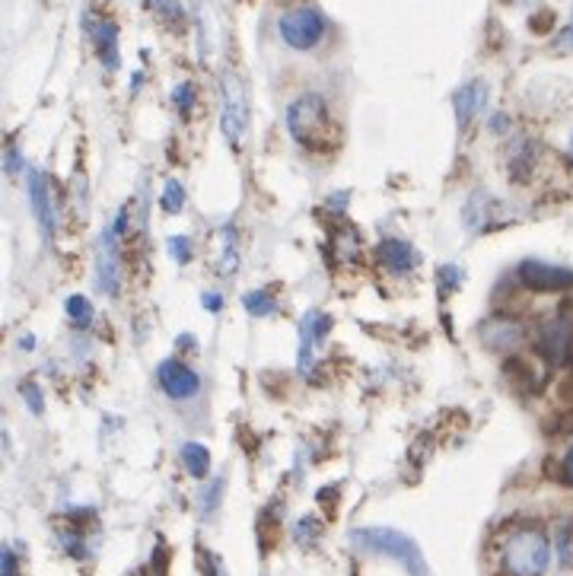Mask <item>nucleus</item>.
<instances>
[{
	"instance_id": "1",
	"label": "nucleus",
	"mask_w": 573,
	"mask_h": 576,
	"mask_svg": "<svg viewBox=\"0 0 573 576\" xmlns=\"http://www.w3.org/2000/svg\"><path fill=\"white\" fill-rule=\"evenodd\" d=\"M551 541L538 526H513L500 538V567L507 576H545Z\"/></svg>"
},
{
	"instance_id": "2",
	"label": "nucleus",
	"mask_w": 573,
	"mask_h": 576,
	"mask_svg": "<svg viewBox=\"0 0 573 576\" xmlns=\"http://www.w3.org/2000/svg\"><path fill=\"white\" fill-rule=\"evenodd\" d=\"M287 131L303 147H328L332 144V112L319 93H306L287 109Z\"/></svg>"
},
{
	"instance_id": "3",
	"label": "nucleus",
	"mask_w": 573,
	"mask_h": 576,
	"mask_svg": "<svg viewBox=\"0 0 573 576\" xmlns=\"http://www.w3.org/2000/svg\"><path fill=\"white\" fill-rule=\"evenodd\" d=\"M354 545L360 551H370V554H386L395 557L398 564L408 570V576H430V567L424 561V554L418 548V541L411 535L398 532V529H357L354 535Z\"/></svg>"
},
{
	"instance_id": "4",
	"label": "nucleus",
	"mask_w": 573,
	"mask_h": 576,
	"mask_svg": "<svg viewBox=\"0 0 573 576\" xmlns=\"http://www.w3.org/2000/svg\"><path fill=\"white\" fill-rule=\"evenodd\" d=\"M125 220H128V211H121L115 223L99 233V246H96V281L102 293L109 296H118L121 290V252H118L121 239L118 236L125 233Z\"/></svg>"
},
{
	"instance_id": "5",
	"label": "nucleus",
	"mask_w": 573,
	"mask_h": 576,
	"mask_svg": "<svg viewBox=\"0 0 573 576\" xmlns=\"http://www.w3.org/2000/svg\"><path fill=\"white\" fill-rule=\"evenodd\" d=\"M277 29H281V39L290 48L309 51V48H316L325 36V16L316 7H297V10L281 16Z\"/></svg>"
},
{
	"instance_id": "6",
	"label": "nucleus",
	"mask_w": 573,
	"mask_h": 576,
	"mask_svg": "<svg viewBox=\"0 0 573 576\" xmlns=\"http://www.w3.org/2000/svg\"><path fill=\"white\" fill-rule=\"evenodd\" d=\"M220 128L227 134V141L233 147L242 144V137L249 131V99H246V86L236 74L223 77V112H220Z\"/></svg>"
},
{
	"instance_id": "7",
	"label": "nucleus",
	"mask_w": 573,
	"mask_h": 576,
	"mask_svg": "<svg viewBox=\"0 0 573 576\" xmlns=\"http://www.w3.org/2000/svg\"><path fill=\"white\" fill-rule=\"evenodd\" d=\"M516 274L535 293H561L573 287V271L561 265H548V261H523Z\"/></svg>"
},
{
	"instance_id": "8",
	"label": "nucleus",
	"mask_w": 573,
	"mask_h": 576,
	"mask_svg": "<svg viewBox=\"0 0 573 576\" xmlns=\"http://www.w3.org/2000/svg\"><path fill=\"white\" fill-rule=\"evenodd\" d=\"M156 379H160V389L172 401H188L201 392V376L182 360H163L156 366Z\"/></svg>"
},
{
	"instance_id": "9",
	"label": "nucleus",
	"mask_w": 573,
	"mask_h": 576,
	"mask_svg": "<svg viewBox=\"0 0 573 576\" xmlns=\"http://www.w3.org/2000/svg\"><path fill=\"white\" fill-rule=\"evenodd\" d=\"M29 204H32V214H36V220L42 226L45 242H51L55 226H58V214H55V201H51V182L39 169L29 172Z\"/></svg>"
},
{
	"instance_id": "10",
	"label": "nucleus",
	"mask_w": 573,
	"mask_h": 576,
	"mask_svg": "<svg viewBox=\"0 0 573 576\" xmlns=\"http://www.w3.org/2000/svg\"><path fill=\"white\" fill-rule=\"evenodd\" d=\"M481 338L491 351H513V347H519V341L526 338V328L523 322H516L510 316H494L481 325Z\"/></svg>"
},
{
	"instance_id": "11",
	"label": "nucleus",
	"mask_w": 573,
	"mask_h": 576,
	"mask_svg": "<svg viewBox=\"0 0 573 576\" xmlns=\"http://www.w3.org/2000/svg\"><path fill=\"white\" fill-rule=\"evenodd\" d=\"M570 347H573V328L564 319H554L538 331V351L551 363H564L570 357Z\"/></svg>"
},
{
	"instance_id": "12",
	"label": "nucleus",
	"mask_w": 573,
	"mask_h": 576,
	"mask_svg": "<svg viewBox=\"0 0 573 576\" xmlns=\"http://www.w3.org/2000/svg\"><path fill=\"white\" fill-rule=\"evenodd\" d=\"M379 265L392 274H411L421 265V255L405 239H382L379 242Z\"/></svg>"
},
{
	"instance_id": "13",
	"label": "nucleus",
	"mask_w": 573,
	"mask_h": 576,
	"mask_svg": "<svg viewBox=\"0 0 573 576\" xmlns=\"http://www.w3.org/2000/svg\"><path fill=\"white\" fill-rule=\"evenodd\" d=\"M332 331V316L325 312H306V319L300 322V370L306 373L312 363V351L322 344V338H328Z\"/></svg>"
},
{
	"instance_id": "14",
	"label": "nucleus",
	"mask_w": 573,
	"mask_h": 576,
	"mask_svg": "<svg viewBox=\"0 0 573 576\" xmlns=\"http://www.w3.org/2000/svg\"><path fill=\"white\" fill-rule=\"evenodd\" d=\"M456 118H459V128H468L472 121L481 115V109L488 106V83L481 80H472L465 83L462 90L456 93Z\"/></svg>"
},
{
	"instance_id": "15",
	"label": "nucleus",
	"mask_w": 573,
	"mask_h": 576,
	"mask_svg": "<svg viewBox=\"0 0 573 576\" xmlns=\"http://www.w3.org/2000/svg\"><path fill=\"white\" fill-rule=\"evenodd\" d=\"M500 211L497 198H491L488 191H472V198H468L465 211H462V220L472 233L478 230H488V226H494V214Z\"/></svg>"
},
{
	"instance_id": "16",
	"label": "nucleus",
	"mask_w": 573,
	"mask_h": 576,
	"mask_svg": "<svg viewBox=\"0 0 573 576\" xmlns=\"http://www.w3.org/2000/svg\"><path fill=\"white\" fill-rule=\"evenodd\" d=\"M86 29H90V36H93V42L99 48L102 64H106L109 71H118L121 58H118V29H115V23L112 20H96V23L90 20V23H86Z\"/></svg>"
},
{
	"instance_id": "17",
	"label": "nucleus",
	"mask_w": 573,
	"mask_h": 576,
	"mask_svg": "<svg viewBox=\"0 0 573 576\" xmlns=\"http://www.w3.org/2000/svg\"><path fill=\"white\" fill-rule=\"evenodd\" d=\"M179 459L191 478H207V471H211V452L201 443H182Z\"/></svg>"
},
{
	"instance_id": "18",
	"label": "nucleus",
	"mask_w": 573,
	"mask_h": 576,
	"mask_svg": "<svg viewBox=\"0 0 573 576\" xmlns=\"http://www.w3.org/2000/svg\"><path fill=\"white\" fill-rule=\"evenodd\" d=\"M67 319H71V325H77V328H90L93 303L86 300V296H71V300H67Z\"/></svg>"
},
{
	"instance_id": "19",
	"label": "nucleus",
	"mask_w": 573,
	"mask_h": 576,
	"mask_svg": "<svg viewBox=\"0 0 573 576\" xmlns=\"http://www.w3.org/2000/svg\"><path fill=\"white\" fill-rule=\"evenodd\" d=\"M160 207L169 214V217H176L182 207H185V188H182V182H176V179H169L166 182V188H163V198H160Z\"/></svg>"
},
{
	"instance_id": "20",
	"label": "nucleus",
	"mask_w": 573,
	"mask_h": 576,
	"mask_svg": "<svg viewBox=\"0 0 573 576\" xmlns=\"http://www.w3.org/2000/svg\"><path fill=\"white\" fill-rule=\"evenodd\" d=\"M246 309L252 312V316H274L277 312V300L271 296V290H252L246 296Z\"/></svg>"
},
{
	"instance_id": "21",
	"label": "nucleus",
	"mask_w": 573,
	"mask_h": 576,
	"mask_svg": "<svg viewBox=\"0 0 573 576\" xmlns=\"http://www.w3.org/2000/svg\"><path fill=\"white\" fill-rule=\"evenodd\" d=\"M437 287H440L443 296H449L456 287H462V271H459L456 265H443V268L437 271Z\"/></svg>"
},
{
	"instance_id": "22",
	"label": "nucleus",
	"mask_w": 573,
	"mask_h": 576,
	"mask_svg": "<svg viewBox=\"0 0 573 576\" xmlns=\"http://www.w3.org/2000/svg\"><path fill=\"white\" fill-rule=\"evenodd\" d=\"M172 99H176V106H179V112H191L195 109V86L191 83H179L176 86V93H172Z\"/></svg>"
},
{
	"instance_id": "23",
	"label": "nucleus",
	"mask_w": 573,
	"mask_h": 576,
	"mask_svg": "<svg viewBox=\"0 0 573 576\" xmlns=\"http://www.w3.org/2000/svg\"><path fill=\"white\" fill-rule=\"evenodd\" d=\"M150 7L163 16V20H169V23H176V20H182V7H179V0H150Z\"/></svg>"
},
{
	"instance_id": "24",
	"label": "nucleus",
	"mask_w": 573,
	"mask_h": 576,
	"mask_svg": "<svg viewBox=\"0 0 573 576\" xmlns=\"http://www.w3.org/2000/svg\"><path fill=\"white\" fill-rule=\"evenodd\" d=\"M169 252H172V258L179 261V265H188V261H191V242H188V236H172L169 239Z\"/></svg>"
},
{
	"instance_id": "25",
	"label": "nucleus",
	"mask_w": 573,
	"mask_h": 576,
	"mask_svg": "<svg viewBox=\"0 0 573 576\" xmlns=\"http://www.w3.org/2000/svg\"><path fill=\"white\" fill-rule=\"evenodd\" d=\"M23 398H26V405H32V414H42V411H45V401H42L39 386H23Z\"/></svg>"
},
{
	"instance_id": "26",
	"label": "nucleus",
	"mask_w": 573,
	"mask_h": 576,
	"mask_svg": "<svg viewBox=\"0 0 573 576\" xmlns=\"http://www.w3.org/2000/svg\"><path fill=\"white\" fill-rule=\"evenodd\" d=\"M220 497H223V478H217V481L211 484V497L204 494V513H214V510H217V503H220Z\"/></svg>"
},
{
	"instance_id": "27",
	"label": "nucleus",
	"mask_w": 573,
	"mask_h": 576,
	"mask_svg": "<svg viewBox=\"0 0 573 576\" xmlns=\"http://www.w3.org/2000/svg\"><path fill=\"white\" fill-rule=\"evenodd\" d=\"M0 573H4V576H20V570H16V554L10 548L0 551Z\"/></svg>"
},
{
	"instance_id": "28",
	"label": "nucleus",
	"mask_w": 573,
	"mask_h": 576,
	"mask_svg": "<svg viewBox=\"0 0 573 576\" xmlns=\"http://www.w3.org/2000/svg\"><path fill=\"white\" fill-rule=\"evenodd\" d=\"M306 535H309V538H316V535H319V522H316V519H309V516L297 526V538L306 541Z\"/></svg>"
},
{
	"instance_id": "29",
	"label": "nucleus",
	"mask_w": 573,
	"mask_h": 576,
	"mask_svg": "<svg viewBox=\"0 0 573 576\" xmlns=\"http://www.w3.org/2000/svg\"><path fill=\"white\" fill-rule=\"evenodd\" d=\"M207 309H211V312H220V306H223V300H220V296L217 293H204V300H201Z\"/></svg>"
},
{
	"instance_id": "30",
	"label": "nucleus",
	"mask_w": 573,
	"mask_h": 576,
	"mask_svg": "<svg viewBox=\"0 0 573 576\" xmlns=\"http://www.w3.org/2000/svg\"><path fill=\"white\" fill-rule=\"evenodd\" d=\"M561 561L570 564V532L567 529L561 532Z\"/></svg>"
},
{
	"instance_id": "31",
	"label": "nucleus",
	"mask_w": 573,
	"mask_h": 576,
	"mask_svg": "<svg viewBox=\"0 0 573 576\" xmlns=\"http://www.w3.org/2000/svg\"><path fill=\"white\" fill-rule=\"evenodd\" d=\"M564 478L573 484V443H570V449H567V456H564Z\"/></svg>"
},
{
	"instance_id": "32",
	"label": "nucleus",
	"mask_w": 573,
	"mask_h": 576,
	"mask_svg": "<svg viewBox=\"0 0 573 576\" xmlns=\"http://www.w3.org/2000/svg\"><path fill=\"white\" fill-rule=\"evenodd\" d=\"M207 576H227V573H223V567H220L217 557H207Z\"/></svg>"
},
{
	"instance_id": "33",
	"label": "nucleus",
	"mask_w": 573,
	"mask_h": 576,
	"mask_svg": "<svg viewBox=\"0 0 573 576\" xmlns=\"http://www.w3.org/2000/svg\"><path fill=\"white\" fill-rule=\"evenodd\" d=\"M7 169H10V172H16V169H20V153H16L13 147L7 150Z\"/></svg>"
}]
</instances>
